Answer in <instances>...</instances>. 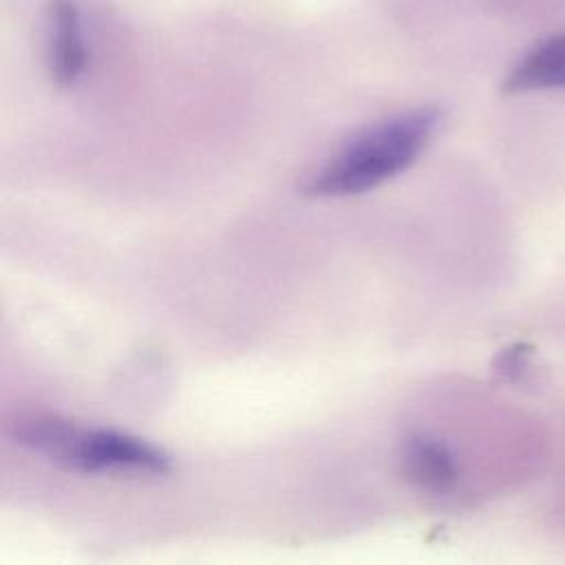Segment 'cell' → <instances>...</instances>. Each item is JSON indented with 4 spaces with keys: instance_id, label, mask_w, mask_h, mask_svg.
<instances>
[{
    "instance_id": "1",
    "label": "cell",
    "mask_w": 565,
    "mask_h": 565,
    "mask_svg": "<svg viewBox=\"0 0 565 565\" xmlns=\"http://www.w3.org/2000/svg\"><path fill=\"white\" fill-rule=\"evenodd\" d=\"M437 124L439 110L422 106L366 128L307 181L305 194L351 196L377 188L419 157Z\"/></svg>"
},
{
    "instance_id": "2",
    "label": "cell",
    "mask_w": 565,
    "mask_h": 565,
    "mask_svg": "<svg viewBox=\"0 0 565 565\" xmlns=\"http://www.w3.org/2000/svg\"><path fill=\"white\" fill-rule=\"evenodd\" d=\"M13 437L18 444L79 472L126 470L166 475L172 470L170 457L161 448L135 435L108 428H77L51 415L15 422Z\"/></svg>"
},
{
    "instance_id": "3",
    "label": "cell",
    "mask_w": 565,
    "mask_h": 565,
    "mask_svg": "<svg viewBox=\"0 0 565 565\" xmlns=\"http://www.w3.org/2000/svg\"><path fill=\"white\" fill-rule=\"evenodd\" d=\"M49 73L57 86H73L86 71L82 13L75 0H49Z\"/></svg>"
},
{
    "instance_id": "4",
    "label": "cell",
    "mask_w": 565,
    "mask_h": 565,
    "mask_svg": "<svg viewBox=\"0 0 565 565\" xmlns=\"http://www.w3.org/2000/svg\"><path fill=\"white\" fill-rule=\"evenodd\" d=\"M402 463L406 477L430 492H448L459 479L452 452L435 437L417 433L404 441Z\"/></svg>"
},
{
    "instance_id": "5",
    "label": "cell",
    "mask_w": 565,
    "mask_h": 565,
    "mask_svg": "<svg viewBox=\"0 0 565 565\" xmlns=\"http://www.w3.org/2000/svg\"><path fill=\"white\" fill-rule=\"evenodd\" d=\"M565 88V33L530 49L503 82L505 93Z\"/></svg>"
},
{
    "instance_id": "6",
    "label": "cell",
    "mask_w": 565,
    "mask_h": 565,
    "mask_svg": "<svg viewBox=\"0 0 565 565\" xmlns=\"http://www.w3.org/2000/svg\"><path fill=\"white\" fill-rule=\"evenodd\" d=\"M525 360H527L525 349L521 344H514L499 353L497 373H501L505 377H519L525 371Z\"/></svg>"
}]
</instances>
